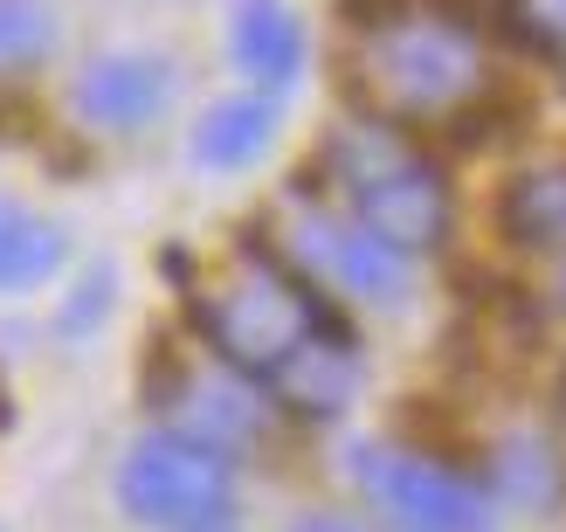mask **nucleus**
<instances>
[{"instance_id":"obj_2","label":"nucleus","mask_w":566,"mask_h":532,"mask_svg":"<svg viewBox=\"0 0 566 532\" xmlns=\"http://www.w3.org/2000/svg\"><path fill=\"white\" fill-rule=\"evenodd\" d=\"M325 180L338 187L346 208L366 236H380L401 257H429L449 236V187L429 159H421L387 118H353L332 132L325 146Z\"/></svg>"},{"instance_id":"obj_21","label":"nucleus","mask_w":566,"mask_h":532,"mask_svg":"<svg viewBox=\"0 0 566 532\" xmlns=\"http://www.w3.org/2000/svg\"><path fill=\"white\" fill-rule=\"evenodd\" d=\"M559 408H566V387H559Z\"/></svg>"},{"instance_id":"obj_9","label":"nucleus","mask_w":566,"mask_h":532,"mask_svg":"<svg viewBox=\"0 0 566 532\" xmlns=\"http://www.w3.org/2000/svg\"><path fill=\"white\" fill-rule=\"evenodd\" d=\"M166 97H174V70L159 55H97L76 76V118L97 132H146Z\"/></svg>"},{"instance_id":"obj_4","label":"nucleus","mask_w":566,"mask_h":532,"mask_svg":"<svg viewBox=\"0 0 566 532\" xmlns=\"http://www.w3.org/2000/svg\"><path fill=\"white\" fill-rule=\"evenodd\" d=\"M118 498L138 525H159V532H193V525H214L235 498V463L229 450L187 436V429H159V436H138L132 457L118 470Z\"/></svg>"},{"instance_id":"obj_10","label":"nucleus","mask_w":566,"mask_h":532,"mask_svg":"<svg viewBox=\"0 0 566 532\" xmlns=\"http://www.w3.org/2000/svg\"><path fill=\"white\" fill-rule=\"evenodd\" d=\"M276 138V91H242L208 104V118L193 125V159L214 166V174H235V166H256Z\"/></svg>"},{"instance_id":"obj_1","label":"nucleus","mask_w":566,"mask_h":532,"mask_svg":"<svg viewBox=\"0 0 566 532\" xmlns=\"http://www.w3.org/2000/svg\"><path fill=\"white\" fill-rule=\"evenodd\" d=\"M353 91L366 118L387 125H457L463 111L491 97L484 49L463 14L436 0H387L359 21L353 42Z\"/></svg>"},{"instance_id":"obj_6","label":"nucleus","mask_w":566,"mask_h":532,"mask_svg":"<svg viewBox=\"0 0 566 532\" xmlns=\"http://www.w3.org/2000/svg\"><path fill=\"white\" fill-rule=\"evenodd\" d=\"M353 478L401 532H484V491L415 442H359Z\"/></svg>"},{"instance_id":"obj_8","label":"nucleus","mask_w":566,"mask_h":532,"mask_svg":"<svg viewBox=\"0 0 566 532\" xmlns=\"http://www.w3.org/2000/svg\"><path fill=\"white\" fill-rule=\"evenodd\" d=\"M263 380H270L276 408H291L297 423H332V415H346L353 395H359V353H353V340H338V332L318 325L311 340H297L283 353Z\"/></svg>"},{"instance_id":"obj_20","label":"nucleus","mask_w":566,"mask_h":532,"mask_svg":"<svg viewBox=\"0 0 566 532\" xmlns=\"http://www.w3.org/2000/svg\"><path fill=\"white\" fill-rule=\"evenodd\" d=\"M193 532H229V525H221V519H214V525H193Z\"/></svg>"},{"instance_id":"obj_13","label":"nucleus","mask_w":566,"mask_h":532,"mask_svg":"<svg viewBox=\"0 0 566 532\" xmlns=\"http://www.w3.org/2000/svg\"><path fill=\"white\" fill-rule=\"evenodd\" d=\"M63 257V242L42 215H28L21 201H0V291H28L42 284Z\"/></svg>"},{"instance_id":"obj_17","label":"nucleus","mask_w":566,"mask_h":532,"mask_svg":"<svg viewBox=\"0 0 566 532\" xmlns=\"http://www.w3.org/2000/svg\"><path fill=\"white\" fill-rule=\"evenodd\" d=\"M436 8H449V14H463V21H470V14H497L504 0H436Z\"/></svg>"},{"instance_id":"obj_18","label":"nucleus","mask_w":566,"mask_h":532,"mask_svg":"<svg viewBox=\"0 0 566 532\" xmlns=\"http://www.w3.org/2000/svg\"><path fill=\"white\" fill-rule=\"evenodd\" d=\"M297 532H353V525H338V519H304Z\"/></svg>"},{"instance_id":"obj_19","label":"nucleus","mask_w":566,"mask_h":532,"mask_svg":"<svg viewBox=\"0 0 566 532\" xmlns=\"http://www.w3.org/2000/svg\"><path fill=\"white\" fill-rule=\"evenodd\" d=\"M553 298H559V312H566V263H559V284H553Z\"/></svg>"},{"instance_id":"obj_11","label":"nucleus","mask_w":566,"mask_h":532,"mask_svg":"<svg viewBox=\"0 0 566 532\" xmlns=\"http://www.w3.org/2000/svg\"><path fill=\"white\" fill-rule=\"evenodd\" d=\"M235 63L256 91H283L304 70V28L283 0H242L235 8Z\"/></svg>"},{"instance_id":"obj_16","label":"nucleus","mask_w":566,"mask_h":532,"mask_svg":"<svg viewBox=\"0 0 566 532\" xmlns=\"http://www.w3.org/2000/svg\"><path fill=\"white\" fill-rule=\"evenodd\" d=\"M497 484L512 498H525V505H539V498H553V457L539 442H512V450L497 457Z\"/></svg>"},{"instance_id":"obj_5","label":"nucleus","mask_w":566,"mask_h":532,"mask_svg":"<svg viewBox=\"0 0 566 532\" xmlns=\"http://www.w3.org/2000/svg\"><path fill=\"white\" fill-rule=\"evenodd\" d=\"M276 257L291 263L311 291H338L359 304H401L408 298V257L366 236L353 215L291 201L276 215Z\"/></svg>"},{"instance_id":"obj_15","label":"nucleus","mask_w":566,"mask_h":532,"mask_svg":"<svg viewBox=\"0 0 566 532\" xmlns=\"http://www.w3.org/2000/svg\"><path fill=\"white\" fill-rule=\"evenodd\" d=\"M518 42L539 55H566V0H504Z\"/></svg>"},{"instance_id":"obj_3","label":"nucleus","mask_w":566,"mask_h":532,"mask_svg":"<svg viewBox=\"0 0 566 532\" xmlns=\"http://www.w3.org/2000/svg\"><path fill=\"white\" fill-rule=\"evenodd\" d=\"M193 325L214 346V359H229L235 374H270L297 340L325 325L318 291L276 257V249H235L208 270L201 298H193Z\"/></svg>"},{"instance_id":"obj_7","label":"nucleus","mask_w":566,"mask_h":532,"mask_svg":"<svg viewBox=\"0 0 566 532\" xmlns=\"http://www.w3.org/2000/svg\"><path fill=\"white\" fill-rule=\"evenodd\" d=\"M159 408L174 415V429L214 442V450H249L263 436V395L249 387V374H235L229 359L221 367H180L159 387Z\"/></svg>"},{"instance_id":"obj_12","label":"nucleus","mask_w":566,"mask_h":532,"mask_svg":"<svg viewBox=\"0 0 566 532\" xmlns=\"http://www.w3.org/2000/svg\"><path fill=\"white\" fill-rule=\"evenodd\" d=\"M504 236L539 257H566V159L532 166L504 187Z\"/></svg>"},{"instance_id":"obj_14","label":"nucleus","mask_w":566,"mask_h":532,"mask_svg":"<svg viewBox=\"0 0 566 532\" xmlns=\"http://www.w3.org/2000/svg\"><path fill=\"white\" fill-rule=\"evenodd\" d=\"M49 42H55V28H49V8H42V0H0V70L42 63Z\"/></svg>"}]
</instances>
